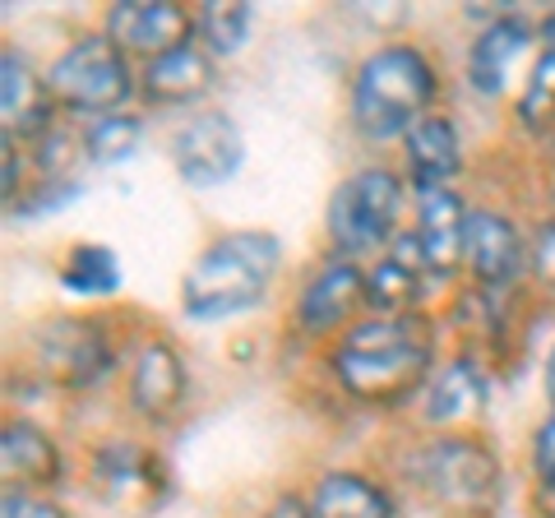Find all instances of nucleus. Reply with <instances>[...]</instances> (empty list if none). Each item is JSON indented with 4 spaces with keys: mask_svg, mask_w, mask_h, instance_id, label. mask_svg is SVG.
Instances as JSON below:
<instances>
[{
    "mask_svg": "<svg viewBox=\"0 0 555 518\" xmlns=\"http://www.w3.org/2000/svg\"><path fill=\"white\" fill-rule=\"evenodd\" d=\"M467 218H473V199L463 190H430V195H412V222L408 236L426 259L430 283H454L463 279V250H467Z\"/></svg>",
    "mask_w": 555,
    "mask_h": 518,
    "instance_id": "16",
    "label": "nucleus"
},
{
    "mask_svg": "<svg viewBox=\"0 0 555 518\" xmlns=\"http://www.w3.org/2000/svg\"><path fill=\"white\" fill-rule=\"evenodd\" d=\"M528 468H532V481H555V412H546V417L537 422V430H532Z\"/></svg>",
    "mask_w": 555,
    "mask_h": 518,
    "instance_id": "29",
    "label": "nucleus"
},
{
    "mask_svg": "<svg viewBox=\"0 0 555 518\" xmlns=\"http://www.w3.org/2000/svg\"><path fill=\"white\" fill-rule=\"evenodd\" d=\"M120 283H126V273H120V259L112 246H102V241H79V246H69L61 269H56V287L65 297L75 301H112Z\"/></svg>",
    "mask_w": 555,
    "mask_h": 518,
    "instance_id": "23",
    "label": "nucleus"
},
{
    "mask_svg": "<svg viewBox=\"0 0 555 518\" xmlns=\"http://www.w3.org/2000/svg\"><path fill=\"white\" fill-rule=\"evenodd\" d=\"M79 195V177L69 181H28V190L14 204H5L10 218H38V213H51V209H65L69 199Z\"/></svg>",
    "mask_w": 555,
    "mask_h": 518,
    "instance_id": "27",
    "label": "nucleus"
},
{
    "mask_svg": "<svg viewBox=\"0 0 555 518\" xmlns=\"http://www.w3.org/2000/svg\"><path fill=\"white\" fill-rule=\"evenodd\" d=\"M102 33L134 65H149L167 51L195 42V10L181 0H112L102 14Z\"/></svg>",
    "mask_w": 555,
    "mask_h": 518,
    "instance_id": "15",
    "label": "nucleus"
},
{
    "mask_svg": "<svg viewBox=\"0 0 555 518\" xmlns=\"http://www.w3.org/2000/svg\"><path fill=\"white\" fill-rule=\"evenodd\" d=\"M551 209H555V181H551Z\"/></svg>",
    "mask_w": 555,
    "mask_h": 518,
    "instance_id": "35",
    "label": "nucleus"
},
{
    "mask_svg": "<svg viewBox=\"0 0 555 518\" xmlns=\"http://www.w3.org/2000/svg\"><path fill=\"white\" fill-rule=\"evenodd\" d=\"M440 366V320L436 315H361L343 338L324 348V371L347 403L393 412L416 403L430 371Z\"/></svg>",
    "mask_w": 555,
    "mask_h": 518,
    "instance_id": "1",
    "label": "nucleus"
},
{
    "mask_svg": "<svg viewBox=\"0 0 555 518\" xmlns=\"http://www.w3.org/2000/svg\"><path fill=\"white\" fill-rule=\"evenodd\" d=\"M528 283L555 292V213L528 228Z\"/></svg>",
    "mask_w": 555,
    "mask_h": 518,
    "instance_id": "28",
    "label": "nucleus"
},
{
    "mask_svg": "<svg viewBox=\"0 0 555 518\" xmlns=\"http://www.w3.org/2000/svg\"><path fill=\"white\" fill-rule=\"evenodd\" d=\"M514 126L532 134V140H551L555 134V51H542L514 98Z\"/></svg>",
    "mask_w": 555,
    "mask_h": 518,
    "instance_id": "26",
    "label": "nucleus"
},
{
    "mask_svg": "<svg viewBox=\"0 0 555 518\" xmlns=\"http://www.w3.org/2000/svg\"><path fill=\"white\" fill-rule=\"evenodd\" d=\"M463 130L449 112H430L422 126H412L403 140V181L412 195H430V190H454L463 177Z\"/></svg>",
    "mask_w": 555,
    "mask_h": 518,
    "instance_id": "21",
    "label": "nucleus"
},
{
    "mask_svg": "<svg viewBox=\"0 0 555 518\" xmlns=\"http://www.w3.org/2000/svg\"><path fill=\"white\" fill-rule=\"evenodd\" d=\"M440 61L416 42H379L357 61L347 83V120L366 144H403L412 126L440 112Z\"/></svg>",
    "mask_w": 555,
    "mask_h": 518,
    "instance_id": "2",
    "label": "nucleus"
},
{
    "mask_svg": "<svg viewBox=\"0 0 555 518\" xmlns=\"http://www.w3.org/2000/svg\"><path fill=\"white\" fill-rule=\"evenodd\" d=\"M408 477L430 505L454 518H486L505 491V463L477 430H444L412 449Z\"/></svg>",
    "mask_w": 555,
    "mask_h": 518,
    "instance_id": "6",
    "label": "nucleus"
},
{
    "mask_svg": "<svg viewBox=\"0 0 555 518\" xmlns=\"http://www.w3.org/2000/svg\"><path fill=\"white\" fill-rule=\"evenodd\" d=\"M130 338L107 310H51L24 329V375L51 393H93L126 371Z\"/></svg>",
    "mask_w": 555,
    "mask_h": 518,
    "instance_id": "4",
    "label": "nucleus"
},
{
    "mask_svg": "<svg viewBox=\"0 0 555 518\" xmlns=\"http://www.w3.org/2000/svg\"><path fill=\"white\" fill-rule=\"evenodd\" d=\"M532 514L555 518V481H532Z\"/></svg>",
    "mask_w": 555,
    "mask_h": 518,
    "instance_id": "32",
    "label": "nucleus"
},
{
    "mask_svg": "<svg viewBox=\"0 0 555 518\" xmlns=\"http://www.w3.org/2000/svg\"><path fill=\"white\" fill-rule=\"evenodd\" d=\"M467 287L514 297L518 283H528V228L495 204H473L467 218V250H463Z\"/></svg>",
    "mask_w": 555,
    "mask_h": 518,
    "instance_id": "13",
    "label": "nucleus"
},
{
    "mask_svg": "<svg viewBox=\"0 0 555 518\" xmlns=\"http://www.w3.org/2000/svg\"><path fill=\"white\" fill-rule=\"evenodd\" d=\"M89 491L116 514H153L171 500V468L158 454V444L139 436H107L89 444L83 463Z\"/></svg>",
    "mask_w": 555,
    "mask_h": 518,
    "instance_id": "8",
    "label": "nucleus"
},
{
    "mask_svg": "<svg viewBox=\"0 0 555 518\" xmlns=\"http://www.w3.org/2000/svg\"><path fill=\"white\" fill-rule=\"evenodd\" d=\"M259 518H315V509H310L306 491H278L264 509H259Z\"/></svg>",
    "mask_w": 555,
    "mask_h": 518,
    "instance_id": "31",
    "label": "nucleus"
},
{
    "mask_svg": "<svg viewBox=\"0 0 555 518\" xmlns=\"http://www.w3.org/2000/svg\"><path fill=\"white\" fill-rule=\"evenodd\" d=\"M430 292H436V283L426 273V259L403 228L393 246L366 264V315H385V320L426 315Z\"/></svg>",
    "mask_w": 555,
    "mask_h": 518,
    "instance_id": "18",
    "label": "nucleus"
},
{
    "mask_svg": "<svg viewBox=\"0 0 555 518\" xmlns=\"http://www.w3.org/2000/svg\"><path fill=\"white\" fill-rule=\"evenodd\" d=\"M190 403L185 352L163 329L130 334L126 352V412L144 426H171Z\"/></svg>",
    "mask_w": 555,
    "mask_h": 518,
    "instance_id": "11",
    "label": "nucleus"
},
{
    "mask_svg": "<svg viewBox=\"0 0 555 518\" xmlns=\"http://www.w3.org/2000/svg\"><path fill=\"white\" fill-rule=\"evenodd\" d=\"M144 144V116L139 112H112L79 126V153L89 167H120L130 163Z\"/></svg>",
    "mask_w": 555,
    "mask_h": 518,
    "instance_id": "24",
    "label": "nucleus"
},
{
    "mask_svg": "<svg viewBox=\"0 0 555 518\" xmlns=\"http://www.w3.org/2000/svg\"><path fill=\"white\" fill-rule=\"evenodd\" d=\"M408 181L403 171L389 167V163H366L334 185V195L324 204V246L328 255H343V259H379L385 255L398 232L408 228L403 213H408Z\"/></svg>",
    "mask_w": 555,
    "mask_h": 518,
    "instance_id": "5",
    "label": "nucleus"
},
{
    "mask_svg": "<svg viewBox=\"0 0 555 518\" xmlns=\"http://www.w3.org/2000/svg\"><path fill=\"white\" fill-rule=\"evenodd\" d=\"M283 273V241L269 228H232L190 259L181 279V315L190 324H222L269 301Z\"/></svg>",
    "mask_w": 555,
    "mask_h": 518,
    "instance_id": "3",
    "label": "nucleus"
},
{
    "mask_svg": "<svg viewBox=\"0 0 555 518\" xmlns=\"http://www.w3.org/2000/svg\"><path fill=\"white\" fill-rule=\"evenodd\" d=\"M486 407H491V371L477 352H449L440 357V366L430 371L426 389L416 393V422L430 436H444V430H473Z\"/></svg>",
    "mask_w": 555,
    "mask_h": 518,
    "instance_id": "14",
    "label": "nucleus"
},
{
    "mask_svg": "<svg viewBox=\"0 0 555 518\" xmlns=\"http://www.w3.org/2000/svg\"><path fill=\"white\" fill-rule=\"evenodd\" d=\"M0 477H5V491H33V495L61 491L69 477L65 444L42 422L5 417V426H0Z\"/></svg>",
    "mask_w": 555,
    "mask_h": 518,
    "instance_id": "17",
    "label": "nucleus"
},
{
    "mask_svg": "<svg viewBox=\"0 0 555 518\" xmlns=\"http://www.w3.org/2000/svg\"><path fill=\"white\" fill-rule=\"evenodd\" d=\"M537 56H542V33L537 20L518 10H500L473 42H467V61H463V83L477 98L495 102V98H518L524 79L532 75Z\"/></svg>",
    "mask_w": 555,
    "mask_h": 518,
    "instance_id": "12",
    "label": "nucleus"
},
{
    "mask_svg": "<svg viewBox=\"0 0 555 518\" xmlns=\"http://www.w3.org/2000/svg\"><path fill=\"white\" fill-rule=\"evenodd\" d=\"M61 112L47 93V75L33 70L20 47L0 51V130L14 144H38L51 126H61Z\"/></svg>",
    "mask_w": 555,
    "mask_h": 518,
    "instance_id": "19",
    "label": "nucleus"
},
{
    "mask_svg": "<svg viewBox=\"0 0 555 518\" xmlns=\"http://www.w3.org/2000/svg\"><path fill=\"white\" fill-rule=\"evenodd\" d=\"M542 393H546V403H551V412H555V342H551V352H546V361H542Z\"/></svg>",
    "mask_w": 555,
    "mask_h": 518,
    "instance_id": "33",
    "label": "nucleus"
},
{
    "mask_svg": "<svg viewBox=\"0 0 555 518\" xmlns=\"http://www.w3.org/2000/svg\"><path fill=\"white\" fill-rule=\"evenodd\" d=\"M167 158L171 171L190 190H222L241 177L246 167V134L222 107H199L181 116L167 134Z\"/></svg>",
    "mask_w": 555,
    "mask_h": 518,
    "instance_id": "10",
    "label": "nucleus"
},
{
    "mask_svg": "<svg viewBox=\"0 0 555 518\" xmlns=\"http://www.w3.org/2000/svg\"><path fill=\"white\" fill-rule=\"evenodd\" d=\"M366 315V264L343 255H324L292 292L287 324L301 342H334Z\"/></svg>",
    "mask_w": 555,
    "mask_h": 518,
    "instance_id": "9",
    "label": "nucleus"
},
{
    "mask_svg": "<svg viewBox=\"0 0 555 518\" xmlns=\"http://www.w3.org/2000/svg\"><path fill=\"white\" fill-rule=\"evenodd\" d=\"M537 33H542V51H555V10H546L537 20Z\"/></svg>",
    "mask_w": 555,
    "mask_h": 518,
    "instance_id": "34",
    "label": "nucleus"
},
{
    "mask_svg": "<svg viewBox=\"0 0 555 518\" xmlns=\"http://www.w3.org/2000/svg\"><path fill=\"white\" fill-rule=\"evenodd\" d=\"M0 518H69L56 495H33V491H5L0 495Z\"/></svg>",
    "mask_w": 555,
    "mask_h": 518,
    "instance_id": "30",
    "label": "nucleus"
},
{
    "mask_svg": "<svg viewBox=\"0 0 555 518\" xmlns=\"http://www.w3.org/2000/svg\"><path fill=\"white\" fill-rule=\"evenodd\" d=\"M214 89H218V61L208 56L199 42H185L158 61L139 65V102H144V107L199 112Z\"/></svg>",
    "mask_w": 555,
    "mask_h": 518,
    "instance_id": "20",
    "label": "nucleus"
},
{
    "mask_svg": "<svg viewBox=\"0 0 555 518\" xmlns=\"http://www.w3.org/2000/svg\"><path fill=\"white\" fill-rule=\"evenodd\" d=\"M315 518H398V495L366 468H324L306 487Z\"/></svg>",
    "mask_w": 555,
    "mask_h": 518,
    "instance_id": "22",
    "label": "nucleus"
},
{
    "mask_svg": "<svg viewBox=\"0 0 555 518\" xmlns=\"http://www.w3.org/2000/svg\"><path fill=\"white\" fill-rule=\"evenodd\" d=\"M250 28H255V5H246V0H208V5L195 10V42L214 61L236 56L250 42Z\"/></svg>",
    "mask_w": 555,
    "mask_h": 518,
    "instance_id": "25",
    "label": "nucleus"
},
{
    "mask_svg": "<svg viewBox=\"0 0 555 518\" xmlns=\"http://www.w3.org/2000/svg\"><path fill=\"white\" fill-rule=\"evenodd\" d=\"M42 75L56 112L79 126L112 112H130V102H139V65L102 28L65 42Z\"/></svg>",
    "mask_w": 555,
    "mask_h": 518,
    "instance_id": "7",
    "label": "nucleus"
}]
</instances>
